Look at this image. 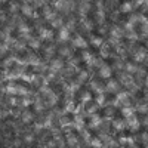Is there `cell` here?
Here are the masks:
<instances>
[{"instance_id":"cell-20","label":"cell","mask_w":148,"mask_h":148,"mask_svg":"<svg viewBox=\"0 0 148 148\" xmlns=\"http://www.w3.org/2000/svg\"><path fill=\"white\" fill-rule=\"evenodd\" d=\"M90 89L95 90L96 93H104V90H105L104 86H101L98 82H92V83H90Z\"/></svg>"},{"instance_id":"cell-42","label":"cell","mask_w":148,"mask_h":148,"mask_svg":"<svg viewBox=\"0 0 148 148\" xmlns=\"http://www.w3.org/2000/svg\"><path fill=\"white\" fill-rule=\"evenodd\" d=\"M145 2H147V0H138L136 3H138V5H145Z\"/></svg>"},{"instance_id":"cell-32","label":"cell","mask_w":148,"mask_h":148,"mask_svg":"<svg viewBox=\"0 0 148 148\" xmlns=\"http://www.w3.org/2000/svg\"><path fill=\"white\" fill-rule=\"evenodd\" d=\"M79 141H77V136H74V135H68L67 136V144L68 145H71V147H74Z\"/></svg>"},{"instance_id":"cell-18","label":"cell","mask_w":148,"mask_h":148,"mask_svg":"<svg viewBox=\"0 0 148 148\" xmlns=\"http://www.w3.org/2000/svg\"><path fill=\"white\" fill-rule=\"evenodd\" d=\"M138 68H139V67H136L133 62H126V64H125V70H126V73H127V74H132V76L138 71Z\"/></svg>"},{"instance_id":"cell-44","label":"cell","mask_w":148,"mask_h":148,"mask_svg":"<svg viewBox=\"0 0 148 148\" xmlns=\"http://www.w3.org/2000/svg\"><path fill=\"white\" fill-rule=\"evenodd\" d=\"M102 148H108V147H102Z\"/></svg>"},{"instance_id":"cell-15","label":"cell","mask_w":148,"mask_h":148,"mask_svg":"<svg viewBox=\"0 0 148 148\" xmlns=\"http://www.w3.org/2000/svg\"><path fill=\"white\" fill-rule=\"evenodd\" d=\"M121 114H123V117L127 120V119H130V117L135 116V108H132L130 105L129 107H123L121 108Z\"/></svg>"},{"instance_id":"cell-39","label":"cell","mask_w":148,"mask_h":148,"mask_svg":"<svg viewBox=\"0 0 148 148\" xmlns=\"http://www.w3.org/2000/svg\"><path fill=\"white\" fill-rule=\"evenodd\" d=\"M33 3H34L36 8H40V6L45 5V0H33Z\"/></svg>"},{"instance_id":"cell-38","label":"cell","mask_w":148,"mask_h":148,"mask_svg":"<svg viewBox=\"0 0 148 148\" xmlns=\"http://www.w3.org/2000/svg\"><path fill=\"white\" fill-rule=\"evenodd\" d=\"M24 141H25L27 144H31V142L34 141V136H33V135H30V133H28V135H25V136H24Z\"/></svg>"},{"instance_id":"cell-45","label":"cell","mask_w":148,"mask_h":148,"mask_svg":"<svg viewBox=\"0 0 148 148\" xmlns=\"http://www.w3.org/2000/svg\"><path fill=\"white\" fill-rule=\"evenodd\" d=\"M145 148H148V145H145Z\"/></svg>"},{"instance_id":"cell-9","label":"cell","mask_w":148,"mask_h":148,"mask_svg":"<svg viewBox=\"0 0 148 148\" xmlns=\"http://www.w3.org/2000/svg\"><path fill=\"white\" fill-rule=\"evenodd\" d=\"M111 74H113V70H111L110 65L102 64V65L99 67V76H101L102 79H110V77H111Z\"/></svg>"},{"instance_id":"cell-11","label":"cell","mask_w":148,"mask_h":148,"mask_svg":"<svg viewBox=\"0 0 148 148\" xmlns=\"http://www.w3.org/2000/svg\"><path fill=\"white\" fill-rule=\"evenodd\" d=\"M21 12L25 16H36V14H34V8L30 5V3H24L22 6H21Z\"/></svg>"},{"instance_id":"cell-21","label":"cell","mask_w":148,"mask_h":148,"mask_svg":"<svg viewBox=\"0 0 148 148\" xmlns=\"http://www.w3.org/2000/svg\"><path fill=\"white\" fill-rule=\"evenodd\" d=\"M28 46H30L31 49H39V47H40V39L30 37V39H28Z\"/></svg>"},{"instance_id":"cell-16","label":"cell","mask_w":148,"mask_h":148,"mask_svg":"<svg viewBox=\"0 0 148 148\" xmlns=\"http://www.w3.org/2000/svg\"><path fill=\"white\" fill-rule=\"evenodd\" d=\"M113 127H114V130H119V132L125 130V129H126V121L116 119V120H113Z\"/></svg>"},{"instance_id":"cell-40","label":"cell","mask_w":148,"mask_h":148,"mask_svg":"<svg viewBox=\"0 0 148 148\" xmlns=\"http://www.w3.org/2000/svg\"><path fill=\"white\" fill-rule=\"evenodd\" d=\"M53 53V47H49V49H46V56H51Z\"/></svg>"},{"instance_id":"cell-13","label":"cell","mask_w":148,"mask_h":148,"mask_svg":"<svg viewBox=\"0 0 148 148\" xmlns=\"http://www.w3.org/2000/svg\"><path fill=\"white\" fill-rule=\"evenodd\" d=\"M145 58H147V52L144 49H136V51L133 52V59L136 61V62H142Z\"/></svg>"},{"instance_id":"cell-24","label":"cell","mask_w":148,"mask_h":148,"mask_svg":"<svg viewBox=\"0 0 148 148\" xmlns=\"http://www.w3.org/2000/svg\"><path fill=\"white\" fill-rule=\"evenodd\" d=\"M21 120H22L24 123H31V121H33V114L30 113V111H25V113L21 116Z\"/></svg>"},{"instance_id":"cell-6","label":"cell","mask_w":148,"mask_h":148,"mask_svg":"<svg viewBox=\"0 0 148 148\" xmlns=\"http://www.w3.org/2000/svg\"><path fill=\"white\" fill-rule=\"evenodd\" d=\"M73 46H74V47H79V49H86V46H88V42H86L84 37L76 36V37L73 39Z\"/></svg>"},{"instance_id":"cell-27","label":"cell","mask_w":148,"mask_h":148,"mask_svg":"<svg viewBox=\"0 0 148 148\" xmlns=\"http://www.w3.org/2000/svg\"><path fill=\"white\" fill-rule=\"evenodd\" d=\"M40 93H42V96H47V95H51L52 93V89L49 88V86H46V84H43V86H40Z\"/></svg>"},{"instance_id":"cell-34","label":"cell","mask_w":148,"mask_h":148,"mask_svg":"<svg viewBox=\"0 0 148 148\" xmlns=\"http://www.w3.org/2000/svg\"><path fill=\"white\" fill-rule=\"evenodd\" d=\"M136 110L139 111L141 114H148V104H139L136 107Z\"/></svg>"},{"instance_id":"cell-30","label":"cell","mask_w":148,"mask_h":148,"mask_svg":"<svg viewBox=\"0 0 148 148\" xmlns=\"http://www.w3.org/2000/svg\"><path fill=\"white\" fill-rule=\"evenodd\" d=\"M65 111H67V113H76V105H74L73 101H68V102H67Z\"/></svg>"},{"instance_id":"cell-19","label":"cell","mask_w":148,"mask_h":148,"mask_svg":"<svg viewBox=\"0 0 148 148\" xmlns=\"http://www.w3.org/2000/svg\"><path fill=\"white\" fill-rule=\"evenodd\" d=\"M89 145H90L92 148H102V147H104V142L101 141V138H92V139L89 141Z\"/></svg>"},{"instance_id":"cell-33","label":"cell","mask_w":148,"mask_h":148,"mask_svg":"<svg viewBox=\"0 0 148 148\" xmlns=\"http://www.w3.org/2000/svg\"><path fill=\"white\" fill-rule=\"evenodd\" d=\"M6 93H9V95H16V84H8V86H6Z\"/></svg>"},{"instance_id":"cell-23","label":"cell","mask_w":148,"mask_h":148,"mask_svg":"<svg viewBox=\"0 0 148 148\" xmlns=\"http://www.w3.org/2000/svg\"><path fill=\"white\" fill-rule=\"evenodd\" d=\"M95 102H96V105L102 107V105L107 102V99H105V95H104V93H98V95H96V99H95Z\"/></svg>"},{"instance_id":"cell-17","label":"cell","mask_w":148,"mask_h":148,"mask_svg":"<svg viewBox=\"0 0 148 148\" xmlns=\"http://www.w3.org/2000/svg\"><path fill=\"white\" fill-rule=\"evenodd\" d=\"M51 25H52V28H62V27H64V19L56 15V16L51 21Z\"/></svg>"},{"instance_id":"cell-35","label":"cell","mask_w":148,"mask_h":148,"mask_svg":"<svg viewBox=\"0 0 148 148\" xmlns=\"http://www.w3.org/2000/svg\"><path fill=\"white\" fill-rule=\"evenodd\" d=\"M132 6H133V5L129 3V2H127V3H123V5H121V12H130V10L133 9Z\"/></svg>"},{"instance_id":"cell-14","label":"cell","mask_w":148,"mask_h":148,"mask_svg":"<svg viewBox=\"0 0 148 148\" xmlns=\"http://www.w3.org/2000/svg\"><path fill=\"white\" fill-rule=\"evenodd\" d=\"M39 36H40L42 40H51L52 37H53V33H52L51 30H47V28H40Z\"/></svg>"},{"instance_id":"cell-8","label":"cell","mask_w":148,"mask_h":148,"mask_svg":"<svg viewBox=\"0 0 148 148\" xmlns=\"http://www.w3.org/2000/svg\"><path fill=\"white\" fill-rule=\"evenodd\" d=\"M58 40L59 42H68L70 40V30L67 27L59 28V31H58Z\"/></svg>"},{"instance_id":"cell-5","label":"cell","mask_w":148,"mask_h":148,"mask_svg":"<svg viewBox=\"0 0 148 148\" xmlns=\"http://www.w3.org/2000/svg\"><path fill=\"white\" fill-rule=\"evenodd\" d=\"M18 31H19V34L24 37V39H27V40L31 37V36H30V31H31V30H30V27L27 25L25 22H19V25H18Z\"/></svg>"},{"instance_id":"cell-28","label":"cell","mask_w":148,"mask_h":148,"mask_svg":"<svg viewBox=\"0 0 148 148\" xmlns=\"http://www.w3.org/2000/svg\"><path fill=\"white\" fill-rule=\"evenodd\" d=\"M89 10V3L88 2H84L79 6V12H80V15H86V12Z\"/></svg>"},{"instance_id":"cell-2","label":"cell","mask_w":148,"mask_h":148,"mask_svg":"<svg viewBox=\"0 0 148 148\" xmlns=\"http://www.w3.org/2000/svg\"><path fill=\"white\" fill-rule=\"evenodd\" d=\"M139 126H141V121L136 119V116H133V117H130V119L126 120V127H127L130 132L139 130Z\"/></svg>"},{"instance_id":"cell-3","label":"cell","mask_w":148,"mask_h":148,"mask_svg":"<svg viewBox=\"0 0 148 148\" xmlns=\"http://www.w3.org/2000/svg\"><path fill=\"white\" fill-rule=\"evenodd\" d=\"M120 83H121V84H125L126 88L129 89V88H132V86L135 84V79H133L132 74L125 73V74H121V76H120Z\"/></svg>"},{"instance_id":"cell-36","label":"cell","mask_w":148,"mask_h":148,"mask_svg":"<svg viewBox=\"0 0 148 148\" xmlns=\"http://www.w3.org/2000/svg\"><path fill=\"white\" fill-rule=\"evenodd\" d=\"M96 16H98V21H99V22H102V21H104V18H105L104 10H102V9H99V10H98V14H96Z\"/></svg>"},{"instance_id":"cell-22","label":"cell","mask_w":148,"mask_h":148,"mask_svg":"<svg viewBox=\"0 0 148 148\" xmlns=\"http://www.w3.org/2000/svg\"><path fill=\"white\" fill-rule=\"evenodd\" d=\"M141 36L142 37H148V21H142L141 22Z\"/></svg>"},{"instance_id":"cell-4","label":"cell","mask_w":148,"mask_h":148,"mask_svg":"<svg viewBox=\"0 0 148 148\" xmlns=\"http://www.w3.org/2000/svg\"><path fill=\"white\" fill-rule=\"evenodd\" d=\"M89 126H90V129H99L102 126V119L96 114H92L90 120H89Z\"/></svg>"},{"instance_id":"cell-47","label":"cell","mask_w":148,"mask_h":148,"mask_svg":"<svg viewBox=\"0 0 148 148\" xmlns=\"http://www.w3.org/2000/svg\"><path fill=\"white\" fill-rule=\"evenodd\" d=\"M147 46H148V42H147Z\"/></svg>"},{"instance_id":"cell-25","label":"cell","mask_w":148,"mask_h":148,"mask_svg":"<svg viewBox=\"0 0 148 148\" xmlns=\"http://www.w3.org/2000/svg\"><path fill=\"white\" fill-rule=\"evenodd\" d=\"M59 55H61V56H65V58L71 56V49L67 47V46H62V47L59 49Z\"/></svg>"},{"instance_id":"cell-43","label":"cell","mask_w":148,"mask_h":148,"mask_svg":"<svg viewBox=\"0 0 148 148\" xmlns=\"http://www.w3.org/2000/svg\"><path fill=\"white\" fill-rule=\"evenodd\" d=\"M5 2H8V0H0V3H5Z\"/></svg>"},{"instance_id":"cell-7","label":"cell","mask_w":148,"mask_h":148,"mask_svg":"<svg viewBox=\"0 0 148 148\" xmlns=\"http://www.w3.org/2000/svg\"><path fill=\"white\" fill-rule=\"evenodd\" d=\"M119 82H116V80H110L108 83H107V86H105V90L108 92V93H119Z\"/></svg>"},{"instance_id":"cell-12","label":"cell","mask_w":148,"mask_h":148,"mask_svg":"<svg viewBox=\"0 0 148 148\" xmlns=\"http://www.w3.org/2000/svg\"><path fill=\"white\" fill-rule=\"evenodd\" d=\"M56 102H58V96H56L53 92L45 98V107H53Z\"/></svg>"},{"instance_id":"cell-37","label":"cell","mask_w":148,"mask_h":148,"mask_svg":"<svg viewBox=\"0 0 148 148\" xmlns=\"http://www.w3.org/2000/svg\"><path fill=\"white\" fill-rule=\"evenodd\" d=\"M101 52H102V56H108L110 55V49L107 47V45H102L101 46Z\"/></svg>"},{"instance_id":"cell-29","label":"cell","mask_w":148,"mask_h":148,"mask_svg":"<svg viewBox=\"0 0 148 148\" xmlns=\"http://www.w3.org/2000/svg\"><path fill=\"white\" fill-rule=\"evenodd\" d=\"M90 43L95 46V47H101L102 46V39H101V37H92V40H90Z\"/></svg>"},{"instance_id":"cell-26","label":"cell","mask_w":148,"mask_h":148,"mask_svg":"<svg viewBox=\"0 0 148 148\" xmlns=\"http://www.w3.org/2000/svg\"><path fill=\"white\" fill-rule=\"evenodd\" d=\"M82 59L84 61L86 64H89L90 61L93 59V55H92V53H90L89 51H84V52H83V55H82Z\"/></svg>"},{"instance_id":"cell-10","label":"cell","mask_w":148,"mask_h":148,"mask_svg":"<svg viewBox=\"0 0 148 148\" xmlns=\"http://www.w3.org/2000/svg\"><path fill=\"white\" fill-rule=\"evenodd\" d=\"M64 68V61L62 59H52L51 62V71L52 73H58Z\"/></svg>"},{"instance_id":"cell-1","label":"cell","mask_w":148,"mask_h":148,"mask_svg":"<svg viewBox=\"0 0 148 148\" xmlns=\"http://www.w3.org/2000/svg\"><path fill=\"white\" fill-rule=\"evenodd\" d=\"M116 102L119 105H123V107H129L130 105V93L129 92H119L117 98H116Z\"/></svg>"},{"instance_id":"cell-41","label":"cell","mask_w":148,"mask_h":148,"mask_svg":"<svg viewBox=\"0 0 148 148\" xmlns=\"http://www.w3.org/2000/svg\"><path fill=\"white\" fill-rule=\"evenodd\" d=\"M16 9H18L16 5H10V9H9V10H10V12H16Z\"/></svg>"},{"instance_id":"cell-46","label":"cell","mask_w":148,"mask_h":148,"mask_svg":"<svg viewBox=\"0 0 148 148\" xmlns=\"http://www.w3.org/2000/svg\"><path fill=\"white\" fill-rule=\"evenodd\" d=\"M133 148H138V147H133Z\"/></svg>"},{"instance_id":"cell-31","label":"cell","mask_w":148,"mask_h":148,"mask_svg":"<svg viewBox=\"0 0 148 148\" xmlns=\"http://www.w3.org/2000/svg\"><path fill=\"white\" fill-rule=\"evenodd\" d=\"M86 79H88V73H86V71L79 73V76H77V84H80V83L86 82Z\"/></svg>"}]
</instances>
